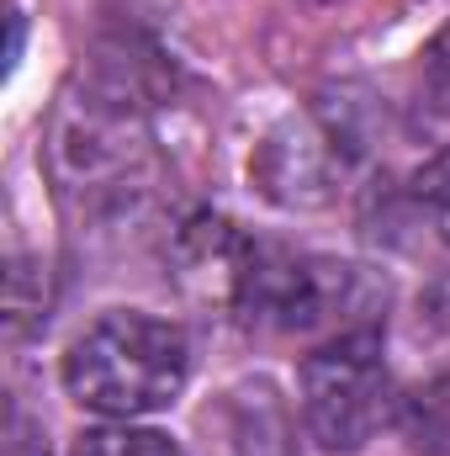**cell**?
I'll list each match as a JSON object with an SVG mask.
<instances>
[{"label": "cell", "instance_id": "1", "mask_svg": "<svg viewBox=\"0 0 450 456\" xmlns=\"http://www.w3.org/2000/svg\"><path fill=\"white\" fill-rule=\"evenodd\" d=\"M186 377H191L186 330L138 308L101 314L64 355L69 398L107 419H138L170 409Z\"/></svg>", "mask_w": 450, "mask_h": 456}, {"label": "cell", "instance_id": "2", "mask_svg": "<svg viewBox=\"0 0 450 456\" xmlns=\"http://www.w3.org/2000/svg\"><path fill=\"white\" fill-rule=\"evenodd\" d=\"M48 159L64 202L85 208L91 218L122 213L149 186V133L127 91L101 80L64 91L48 133Z\"/></svg>", "mask_w": 450, "mask_h": 456}, {"label": "cell", "instance_id": "3", "mask_svg": "<svg viewBox=\"0 0 450 456\" xmlns=\"http://www.w3.org/2000/svg\"><path fill=\"white\" fill-rule=\"evenodd\" d=\"M371 303H376V287L366 281L360 265L249 239L244 265H238L233 319L254 330H276V335H308V330L339 324L344 314H366Z\"/></svg>", "mask_w": 450, "mask_h": 456}, {"label": "cell", "instance_id": "4", "mask_svg": "<svg viewBox=\"0 0 450 456\" xmlns=\"http://www.w3.org/2000/svg\"><path fill=\"white\" fill-rule=\"evenodd\" d=\"M398 414L382 330H344L302 361V419L308 436L334 456L360 452Z\"/></svg>", "mask_w": 450, "mask_h": 456}, {"label": "cell", "instance_id": "5", "mask_svg": "<svg viewBox=\"0 0 450 456\" xmlns=\"http://www.w3.org/2000/svg\"><path fill=\"white\" fill-rule=\"evenodd\" d=\"M207 446L218 456H297V430L286 414V398L265 382H233L207 409Z\"/></svg>", "mask_w": 450, "mask_h": 456}, {"label": "cell", "instance_id": "6", "mask_svg": "<svg viewBox=\"0 0 450 456\" xmlns=\"http://www.w3.org/2000/svg\"><path fill=\"white\" fill-rule=\"evenodd\" d=\"M260 181H265V197L286 202V208H313L329 197V159H324V143L308 133V127H286L281 138L265 143L260 154Z\"/></svg>", "mask_w": 450, "mask_h": 456}, {"label": "cell", "instance_id": "7", "mask_svg": "<svg viewBox=\"0 0 450 456\" xmlns=\"http://www.w3.org/2000/svg\"><path fill=\"white\" fill-rule=\"evenodd\" d=\"M398 430L414 456H450V371H435L398 403Z\"/></svg>", "mask_w": 450, "mask_h": 456}, {"label": "cell", "instance_id": "8", "mask_svg": "<svg viewBox=\"0 0 450 456\" xmlns=\"http://www.w3.org/2000/svg\"><path fill=\"white\" fill-rule=\"evenodd\" d=\"M69 456H186L165 430H138V425H96L69 441Z\"/></svg>", "mask_w": 450, "mask_h": 456}, {"label": "cell", "instance_id": "9", "mask_svg": "<svg viewBox=\"0 0 450 456\" xmlns=\"http://www.w3.org/2000/svg\"><path fill=\"white\" fill-rule=\"evenodd\" d=\"M414 202H419L424 224L450 244V143L435 154V159L419 165V175H414Z\"/></svg>", "mask_w": 450, "mask_h": 456}, {"label": "cell", "instance_id": "10", "mask_svg": "<svg viewBox=\"0 0 450 456\" xmlns=\"http://www.w3.org/2000/svg\"><path fill=\"white\" fill-rule=\"evenodd\" d=\"M430 91H435V102L450 112V27L435 37V48H430Z\"/></svg>", "mask_w": 450, "mask_h": 456}, {"label": "cell", "instance_id": "11", "mask_svg": "<svg viewBox=\"0 0 450 456\" xmlns=\"http://www.w3.org/2000/svg\"><path fill=\"white\" fill-rule=\"evenodd\" d=\"M5 456H48L43 436L21 419V409H11V446H5Z\"/></svg>", "mask_w": 450, "mask_h": 456}]
</instances>
